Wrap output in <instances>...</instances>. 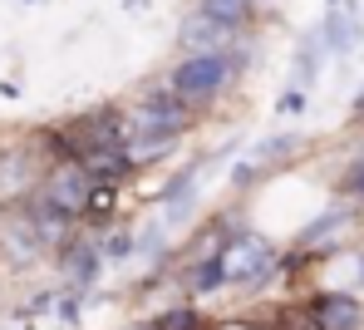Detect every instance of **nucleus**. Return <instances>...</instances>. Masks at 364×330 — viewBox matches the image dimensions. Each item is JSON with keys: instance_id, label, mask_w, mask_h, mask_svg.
Here are the masks:
<instances>
[{"instance_id": "nucleus-1", "label": "nucleus", "mask_w": 364, "mask_h": 330, "mask_svg": "<svg viewBox=\"0 0 364 330\" xmlns=\"http://www.w3.org/2000/svg\"><path fill=\"white\" fill-rule=\"evenodd\" d=\"M192 124V109L173 99V89H153L148 99H138L128 114H123V158L128 168H143V163H158L173 143L182 138V129Z\"/></svg>"}, {"instance_id": "nucleus-2", "label": "nucleus", "mask_w": 364, "mask_h": 330, "mask_svg": "<svg viewBox=\"0 0 364 330\" xmlns=\"http://www.w3.org/2000/svg\"><path fill=\"white\" fill-rule=\"evenodd\" d=\"M242 74V55L237 50H217V55H187L178 69H173V99H182L192 114L212 99L227 94V84Z\"/></svg>"}, {"instance_id": "nucleus-3", "label": "nucleus", "mask_w": 364, "mask_h": 330, "mask_svg": "<svg viewBox=\"0 0 364 330\" xmlns=\"http://www.w3.org/2000/svg\"><path fill=\"white\" fill-rule=\"evenodd\" d=\"M89 188H94L89 173H84L79 163L60 158V163L40 178V188H35V212H45V217H55V222H74V217H84Z\"/></svg>"}, {"instance_id": "nucleus-4", "label": "nucleus", "mask_w": 364, "mask_h": 330, "mask_svg": "<svg viewBox=\"0 0 364 330\" xmlns=\"http://www.w3.org/2000/svg\"><path fill=\"white\" fill-rule=\"evenodd\" d=\"M217 271H222V281L227 286H256V281H266L271 271H276V252H271V242L266 237H232L222 252H217Z\"/></svg>"}, {"instance_id": "nucleus-5", "label": "nucleus", "mask_w": 364, "mask_h": 330, "mask_svg": "<svg viewBox=\"0 0 364 330\" xmlns=\"http://www.w3.org/2000/svg\"><path fill=\"white\" fill-rule=\"evenodd\" d=\"M305 321L315 330H364V311L350 291H325L305 306Z\"/></svg>"}, {"instance_id": "nucleus-6", "label": "nucleus", "mask_w": 364, "mask_h": 330, "mask_svg": "<svg viewBox=\"0 0 364 330\" xmlns=\"http://www.w3.org/2000/svg\"><path fill=\"white\" fill-rule=\"evenodd\" d=\"M251 10H256V0H197V15L222 25V30H242L251 20Z\"/></svg>"}, {"instance_id": "nucleus-7", "label": "nucleus", "mask_w": 364, "mask_h": 330, "mask_svg": "<svg viewBox=\"0 0 364 330\" xmlns=\"http://www.w3.org/2000/svg\"><path fill=\"white\" fill-rule=\"evenodd\" d=\"M114 207V188H89V202H84V217L89 222H104Z\"/></svg>"}, {"instance_id": "nucleus-8", "label": "nucleus", "mask_w": 364, "mask_h": 330, "mask_svg": "<svg viewBox=\"0 0 364 330\" xmlns=\"http://www.w3.org/2000/svg\"><path fill=\"white\" fill-rule=\"evenodd\" d=\"M153 330H202V316L197 311H168Z\"/></svg>"}, {"instance_id": "nucleus-9", "label": "nucleus", "mask_w": 364, "mask_h": 330, "mask_svg": "<svg viewBox=\"0 0 364 330\" xmlns=\"http://www.w3.org/2000/svg\"><path fill=\"white\" fill-rule=\"evenodd\" d=\"M345 193H350V198H360V202H364V158H360V163H355V168H350V178H345Z\"/></svg>"}, {"instance_id": "nucleus-10", "label": "nucleus", "mask_w": 364, "mask_h": 330, "mask_svg": "<svg viewBox=\"0 0 364 330\" xmlns=\"http://www.w3.org/2000/svg\"><path fill=\"white\" fill-rule=\"evenodd\" d=\"M217 330H261V326H246V321H227V326H217Z\"/></svg>"}]
</instances>
